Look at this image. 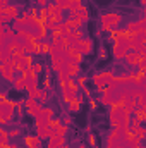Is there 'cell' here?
Returning a JSON list of instances; mask_svg holds the SVG:
<instances>
[{
	"instance_id": "4",
	"label": "cell",
	"mask_w": 146,
	"mask_h": 148,
	"mask_svg": "<svg viewBox=\"0 0 146 148\" xmlns=\"http://www.w3.org/2000/svg\"><path fill=\"white\" fill-rule=\"evenodd\" d=\"M122 23V16L119 12H105L100 17V24H102V31L110 33L113 29H117V26Z\"/></svg>"
},
{
	"instance_id": "50",
	"label": "cell",
	"mask_w": 146,
	"mask_h": 148,
	"mask_svg": "<svg viewBox=\"0 0 146 148\" xmlns=\"http://www.w3.org/2000/svg\"><path fill=\"white\" fill-rule=\"evenodd\" d=\"M62 148H69V145H64V147H62Z\"/></svg>"
},
{
	"instance_id": "30",
	"label": "cell",
	"mask_w": 146,
	"mask_h": 148,
	"mask_svg": "<svg viewBox=\"0 0 146 148\" xmlns=\"http://www.w3.org/2000/svg\"><path fill=\"white\" fill-rule=\"evenodd\" d=\"M50 52H52V43L41 41V55H50Z\"/></svg>"
},
{
	"instance_id": "39",
	"label": "cell",
	"mask_w": 146,
	"mask_h": 148,
	"mask_svg": "<svg viewBox=\"0 0 146 148\" xmlns=\"http://www.w3.org/2000/svg\"><path fill=\"white\" fill-rule=\"evenodd\" d=\"M127 148H143V145H141V141H139L138 138H134V140L129 143V147Z\"/></svg>"
},
{
	"instance_id": "10",
	"label": "cell",
	"mask_w": 146,
	"mask_h": 148,
	"mask_svg": "<svg viewBox=\"0 0 146 148\" xmlns=\"http://www.w3.org/2000/svg\"><path fill=\"white\" fill-rule=\"evenodd\" d=\"M127 40H129V48H131V50H136V52H139L141 48H145V47H146L145 38L141 36L139 33H131Z\"/></svg>"
},
{
	"instance_id": "26",
	"label": "cell",
	"mask_w": 146,
	"mask_h": 148,
	"mask_svg": "<svg viewBox=\"0 0 146 148\" xmlns=\"http://www.w3.org/2000/svg\"><path fill=\"white\" fill-rule=\"evenodd\" d=\"M134 136H136L139 141H145L146 140V127L145 126H139L138 129H134Z\"/></svg>"
},
{
	"instance_id": "36",
	"label": "cell",
	"mask_w": 146,
	"mask_h": 148,
	"mask_svg": "<svg viewBox=\"0 0 146 148\" xmlns=\"http://www.w3.org/2000/svg\"><path fill=\"white\" fill-rule=\"evenodd\" d=\"M41 103H45V102H48V90H41V93H40V98H38Z\"/></svg>"
},
{
	"instance_id": "13",
	"label": "cell",
	"mask_w": 146,
	"mask_h": 148,
	"mask_svg": "<svg viewBox=\"0 0 146 148\" xmlns=\"http://www.w3.org/2000/svg\"><path fill=\"white\" fill-rule=\"evenodd\" d=\"M64 145H67L65 136H60V134H57L55 131L52 133V136H50V140H48V143H46V147H50V148H62Z\"/></svg>"
},
{
	"instance_id": "22",
	"label": "cell",
	"mask_w": 146,
	"mask_h": 148,
	"mask_svg": "<svg viewBox=\"0 0 146 148\" xmlns=\"http://www.w3.org/2000/svg\"><path fill=\"white\" fill-rule=\"evenodd\" d=\"M67 52H69V59H71L72 62H77V64H81V62H83V57H84V55H83L77 48L69 47V48H67Z\"/></svg>"
},
{
	"instance_id": "14",
	"label": "cell",
	"mask_w": 146,
	"mask_h": 148,
	"mask_svg": "<svg viewBox=\"0 0 146 148\" xmlns=\"http://www.w3.org/2000/svg\"><path fill=\"white\" fill-rule=\"evenodd\" d=\"M14 73H17L14 66L0 64V74H2V77H3L5 81H9V83H14V79H16V77H14Z\"/></svg>"
},
{
	"instance_id": "24",
	"label": "cell",
	"mask_w": 146,
	"mask_h": 148,
	"mask_svg": "<svg viewBox=\"0 0 146 148\" xmlns=\"http://www.w3.org/2000/svg\"><path fill=\"white\" fill-rule=\"evenodd\" d=\"M12 86H14V90H16V91H23V90H26V79H24L23 76H19V77H16V79H14Z\"/></svg>"
},
{
	"instance_id": "21",
	"label": "cell",
	"mask_w": 146,
	"mask_h": 148,
	"mask_svg": "<svg viewBox=\"0 0 146 148\" xmlns=\"http://www.w3.org/2000/svg\"><path fill=\"white\" fill-rule=\"evenodd\" d=\"M81 105H83V97H77V98H72V100L67 103V109H69V112L76 114V112L81 110Z\"/></svg>"
},
{
	"instance_id": "18",
	"label": "cell",
	"mask_w": 146,
	"mask_h": 148,
	"mask_svg": "<svg viewBox=\"0 0 146 148\" xmlns=\"http://www.w3.org/2000/svg\"><path fill=\"white\" fill-rule=\"evenodd\" d=\"M62 73H65L69 77H77V76L81 74V66H79L77 62L69 60V62H67V66H65V69H64ZM57 74H59V73H57Z\"/></svg>"
},
{
	"instance_id": "27",
	"label": "cell",
	"mask_w": 146,
	"mask_h": 148,
	"mask_svg": "<svg viewBox=\"0 0 146 148\" xmlns=\"http://www.w3.org/2000/svg\"><path fill=\"white\" fill-rule=\"evenodd\" d=\"M132 117H136L141 122H146V109H136L132 112Z\"/></svg>"
},
{
	"instance_id": "23",
	"label": "cell",
	"mask_w": 146,
	"mask_h": 148,
	"mask_svg": "<svg viewBox=\"0 0 146 148\" xmlns=\"http://www.w3.org/2000/svg\"><path fill=\"white\" fill-rule=\"evenodd\" d=\"M43 103H36V105H33V107H29V109H26V114L29 115V117H33V119H36L38 115L43 112Z\"/></svg>"
},
{
	"instance_id": "48",
	"label": "cell",
	"mask_w": 146,
	"mask_h": 148,
	"mask_svg": "<svg viewBox=\"0 0 146 148\" xmlns=\"http://www.w3.org/2000/svg\"><path fill=\"white\" fill-rule=\"evenodd\" d=\"M139 3H141L143 7H146V0H139Z\"/></svg>"
},
{
	"instance_id": "44",
	"label": "cell",
	"mask_w": 146,
	"mask_h": 148,
	"mask_svg": "<svg viewBox=\"0 0 146 148\" xmlns=\"http://www.w3.org/2000/svg\"><path fill=\"white\" fill-rule=\"evenodd\" d=\"M62 124L71 126V124H72V119H71V117H64V119H62Z\"/></svg>"
},
{
	"instance_id": "29",
	"label": "cell",
	"mask_w": 146,
	"mask_h": 148,
	"mask_svg": "<svg viewBox=\"0 0 146 148\" xmlns=\"http://www.w3.org/2000/svg\"><path fill=\"white\" fill-rule=\"evenodd\" d=\"M38 19H40V23H48V10H46V7H40V16H38Z\"/></svg>"
},
{
	"instance_id": "38",
	"label": "cell",
	"mask_w": 146,
	"mask_h": 148,
	"mask_svg": "<svg viewBox=\"0 0 146 148\" xmlns=\"http://www.w3.org/2000/svg\"><path fill=\"white\" fill-rule=\"evenodd\" d=\"M33 69L36 71L38 74H41L45 71V66H43V62H35V66H33Z\"/></svg>"
},
{
	"instance_id": "40",
	"label": "cell",
	"mask_w": 146,
	"mask_h": 148,
	"mask_svg": "<svg viewBox=\"0 0 146 148\" xmlns=\"http://www.w3.org/2000/svg\"><path fill=\"white\" fill-rule=\"evenodd\" d=\"M88 102H89L91 110H96V107H98V100H95V98H88Z\"/></svg>"
},
{
	"instance_id": "3",
	"label": "cell",
	"mask_w": 146,
	"mask_h": 148,
	"mask_svg": "<svg viewBox=\"0 0 146 148\" xmlns=\"http://www.w3.org/2000/svg\"><path fill=\"white\" fill-rule=\"evenodd\" d=\"M17 109V100H9L5 93H0V124L5 126L14 119V110Z\"/></svg>"
},
{
	"instance_id": "11",
	"label": "cell",
	"mask_w": 146,
	"mask_h": 148,
	"mask_svg": "<svg viewBox=\"0 0 146 148\" xmlns=\"http://www.w3.org/2000/svg\"><path fill=\"white\" fill-rule=\"evenodd\" d=\"M33 66H35L33 55H31V53H26L23 59L17 60V64H16V71H17V73H24L26 69H31Z\"/></svg>"
},
{
	"instance_id": "28",
	"label": "cell",
	"mask_w": 146,
	"mask_h": 148,
	"mask_svg": "<svg viewBox=\"0 0 146 148\" xmlns=\"http://www.w3.org/2000/svg\"><path fill=\"white\" fill-rule=\"evenodd\" d=\"M65 23H67L72 29H81V26H83V23H81L79 19H76V17H69V19H65Z\"/></svg>"
},
{
	"instance_id": "41",
	"label": "cell",
	"mask_w": 146,
	"mask_h": 148,
	"mask_svg": "<svg viewBox=\"0 0 146 148\" xmlns=\"http://www.w3.org/2000/svg\"><path fill=\"white\" fill-rule=\"evenodd\" d=\"M9 134H10V138H17V136L21 134V129H16V127H12V129L9 131Z\"/></svg>"
},
{
	"instance_id": "51",
	"label": "cell",
	"mask_w": 146,
	"mask_h": 148,
	"mask_svg": "<svg viewBox=\"0 0 146 148\" xmlns=\"http://www.w3.org/2000/svg\"><path fill=\"white\" fill-rule=\"evenodd\" d=\"M14 148H21V147H17V145H14Z\"/></svg>"
},
{
	"instance_id": "47",
	"label": "cell",
	"mask_w": 146,
	"mask_h": 148,
	"mask_svg": "<svg viewBox=\"0 0 146 148\" xmlns=\"http://www.w3.org/2000/svg\"><path fill=\"white\" fill-rule=\"evenodd\" d=\"M10 0H0V7H7Z\"/></svg>"
},
{
	"instance_id": "49",
	"label": "cell",
	"mask_w": 146,
	"mask_h": 148,
	"mask_svg": "<svg viewBox=\"0 0 146 148\" xmlns=\"http://www.w3.org/2000/svg\"><path fill=\"white\" fill-rule=\"evenodd\" d=\"M79 148H86V145H84V143H81V145H79Z\"/></svg>"
},
{
	"instance_id": "19",
	"label": "cell",
	"mask_w": 146,
	"mask_h": 148,
	"mask_svg": "<svg viewBox=\"0 0 146 148\" xmlns=\"http://www.w3.org/2000/svg\"><path fill=\"white\" fill-rule=\"evenodd\" d=\"M24 145H26V148H41V138L38 136V134H26L24 136Z\"/></svg>"
},
{
	"instance_id": "1",
	"label": "cell",
	"mask_w": 146,
	"mask_h": 148,
	"mask_svg": "<svg viewBox=\"0 0 146 148\" xmlns=\"http://www.w3.org/2000/svg\"><path fill=\"white\" fill-rule=\"evenodd\" d=\"M134 138L136 136L132 129H112L107 136L105 148H127Z\"/></svg>"
},
{
	"instance_id": "32",
	"label": "cell",
	"mask_w": 146,
	"mask_h": 148,
	"mask_svg": "<svg viewBox=\"0 0 146 148\" xmlns=\"http://www.w3.org/2000/svg\"><path fill=\"white\" fill-rule=\"evenodd\" d=\"M71 2L72 0H55V3L62 9V10H69V7H71Z\"/></svg>"
},
{
	"instance_id": "34",
	"label": "cell",
	"mask_w": 146,
	"mask_h": 148,
	"mask_svg": "<svg viewBox=\"0 0 146 148\" xmlns=\"http://www.w3.org/2000/svg\"><path fill=\"white\" fill-rule=\"evenodd\" d=\"M60 126H62V119H59V117H53V119L50 121V127H52L53 131H55V129H59Z\"/></svg>"
},
{
	"instance_id": "33",
	"label": "cell",
	"mask_w": 146,
	"mask_h": 148,
	"mask_svg": "<svg viewBox=\"0 0 146 148\" xmlns=\"http://www.w3.org/2000/svg\"><path fill=\"white\" fill-rule=\"evenodd\" d=\"M43 88L45 90H52V74L50 73H46L45 79H43Z\"/></svg>"
},
{
	"instance_id": "31",
	"label": "cell",
	"mask_w": 146,
	"mask_h": 148,
	"mask_svg": "<svg viewBox=\"0 0 146 148\" xmlns=\"http://www.w3.org/2000/svg\"><path fill=\"white\" fill-rule=\"evenodd\" d=\"M9 138H10L9 131H7L5 127H2V129H0V143H9Z\"/></svg>"
},
{
	"instance_id": "20",
	"label": "cell",
	"mask_w": 146,
	"mask_h": 148,
	"mask_svg": "<svg viewBox=\"0 0 146 148\" xmlns=\"http://www.w3.org/2000/svg\"><path fill=\"white\" fill-rule=\"evenodd\" d=\"M84 7H86V5L83 3V0H72V2H71V7H69V14H71V17H74L77 12H81Z\"/></svg>"
},
{
	"instance_id": "6",
	"label": "cell",
	"mask_w": 146,
	"mask_h": 148,
	"mask_svg": "<svg viewBox=\"0 0 146 148\" xmlns=\"http://www.w3.org/2000/svg\"><path fill=\"white\" fill-rule=\"evenodd\" d=\"M21 17L19 7L17 5H7V7H0V24H9L14 23L16 19Z\"/></svg>"
},
{
	"instance_id": "35",
	"label": "cell",
	"mask_w": 146,
	"mask_h": 148,
	"mask_svg": "<svg viewBox=\"0 0 146 148\" xmlns=\"http://www.w3.org/2000/svg\"><path fill=\"white\" fill-rule=\"evenodd\" d=\"M76 83H77V84H79V86H81V88H83V86H84V84H86V83H88V77H86V76H84V74H79V76H77V77H76Z\"/></svg>"
},
{
	"instance_id": "53",
	"label": "cell",
	"mask_w": 146,
	"mask_h": 148,
	"mask_svg": "<svg viewBox=\"0 0 146 148\" xmlns=\"http://www.w3.org/2000/svg\"><path fill=\"white\" fill-rule=\"evenodd\" d=\"M46 148H50V147H46Z\"/></svg>"
},
{
	"instance_id": "45",
	"label": "cell",
	"mask_w": 146,
	"mask_h": 148,
	"mask_svg": "<svg viewBox=\"0 0 146 148\" xmlns=\"http://www.w3.org/2000/svg\"><path fill=\"white\" fill-rule=\"evenodd\" d=\"M100 59H107V50H105L103 47L100 48Z\"/></svg>"
},
{
	"instance_id": "17",
	"label": "cell",
	"mask_w": 146,
	"mask_h": 148,
	"mask_svg": "<svg viewBox=\"0 0 146 148\" xmlns=\"http://www.w3.org/2000/svg\"><path fill=\"white\" fill-rule=\"evenodd\" d=\"M77 50H79L83 55H89V53L93 52V41H91L89 38H83V40H79V43H77Z\"/></svg>"
},
{
	"instance_id": "42",
	"label": "cell",
	"mask_w": 146,
	"mask_h": 148,
	"mask_svg": "<svg viewBox=\"0 0 146 148\" xmlns=\"http://www.w3.org/2000/svg\"><path fill=\"white\" fill-rule=\"evenodd\" d=\"M88 143H89L91 147H96V136H95V134H89V136H88Z\"/></svg>"
},
{
	"instance_id": "43",
	"label": "cell",
	"mask_w": 146,
	"mask_h": 148,
	"mask_svg": "<svg viewBox=\"0 0 146 148\" xmlns=\"http://www.w3.org/2000/svg\"><path fill=\"white\" fill-rule=\"evenodd\" d=\"M83 93H84V97H86V98H91V90H89V88L83 86Z\"/></svg>"
},
{
	"instance_id": "8",
	"label": "cell",
	"mask_w": 146,
	"mask_h": 148,
	"mask_svg": "<svg viewBox=\"0 0 146 148\" xmlns=\"http://www.w3.org/2000/svg\"><path fill=\"white\" fill-rule=\"evenodd\" d=\"M129 50H131V48H129V40H127V38H124V40H117V41H113L112 55H113L115 60H124Z\"/></svg>"
},
{
	"instance_id": "16",
	"label": "cell",
	"mask_w": 146,
	"mask_h": 148,
	"mask_svg": "<svg viewBox=\"0 0 146 148\" xmlns=\"http://www.w3.org/2000/svg\"><path fill=\"white\" fill-rule=\"evenodd\" d=\"M35 127H36V134L41 140H50V136L53 133V129L50 127V124H35Z\"/></svg>"
},
{
	"instance_id": "9",
	"label": "cell",
	"mask_w": 146,
	"mask_h": 148,
	"mask_svg": "<svg viewBox=\"0 0 146 148\" xmlns=\"http://www.w3.org/2000/svg\"><path fill=\"white\" fill-rule=\"evenodd\" d=\"M46 10H48V23L60 24V23H64V21H65V17H64V10H62L55 2H48Z\"/></svg>"
},
{
	"instance_id": "7",
	"label": "cell",
	"mask_w": 146,
	"mask_h": 148,
	"mask_svg": "<svg viewBox=\"0 0 146 148\" xmlns=\"http://www.w3.org/2000/svg\"><path fill=\"white\" fill-rule=\"evenodd\" d=\"M79 84L74 81L72 77H69L67 79V83H65V86L64 88H60V91H62V98H64V102L65 103H69L72 98H77L79 97Z\"/></svg>"
},
{
	"instance_id": "52",
	"label": "cell",
	"mask_w": 146,
	"mask_h": 148,
	"mask_svg": "<svg viewBox=\"0 0 146 148\" xmlns=\"http://www.w3.org/2000/svg\"><path fill=\"white\" fill-rule=\"evenodd\" d=\"M145 16H146V7H145Z\"/></svg>"
},
{
	"instance_id": "15",
	"label": "cell",
	"mask_w": 146,
	"mask_h": 148,
	"mask_svg": "<svg viewBox=\"0 0 146 148\" xmlns=\"http://www.w3.org/2000/svg\"><path fill=\"white\" fill-rule=\"evenodd\" d=\"M124 62H126L129 67H139L141 59H139V55H138V52H136V50H129V52H127V55H126V59H124Z\"/></svg>"
},
{
	"instance_id": "46",
	"label": "cell",
	"mask_w": 146,
	"mask_h": 148,
	"mask_svg": "<svg viewBox=\"0 0 146 148\" xmlns=\"http://www.w3.org/2000/svg\"><path fill=\"white\" fill-rule=\"evenodd\" d=\"M139 71H143V73H146V60H143L141 64H139V67H138Z\"/></svg>"
},
{
	"instance_id": "2",
	"label": "cell",
	"mask_w": 146,
	"mask_h": 148,
	"mask_svg": "<svg viewBox=\"0 0 146 148\" xmlns=\"http://www.w3.org/2000/svg\"><path fill=\"white\" fill-rule=\"evenodd\" d=\"M132 114L127 112L119 103H113L110 107V126L112 129H131V117Z\"/></svg>"
},
{
	"instance_id": "54",
	"label": "cell",
	"mask_w": 146,
	"mask_h": 148,
	"mask_svg": "<svg viewBox=\"0 0 146 148\" xmlns=\"http://www.w3.org/2000/svg\"><path fill=\"white\" fill-rule=\"evenodd\" d=\"M143 148H146V147H143Z\"/></svg>"
},
{
	"instance_id": "5",
	"label": "cell",
	"mask_w": 146,
	"mask_h": 148,
	"mask_svg": "<svg viewBox=\"0 0 146 148\" xmlns=\"http://www.w3.org/2000/svg\"><path fill=\"white\" fill-rule=\"evenodd\" d=\"M113 71H102V73H98V74H93V83H95V86H96V91L98 93H103V90L108 86L110 83L113 81Z\"/></svg>"
},
{
	"instance_id": "12",
	"label": "cell",
	"mask_w": 146,
	"mask_h": 148,
	"mask_svg": "<svg viewBox=\"0 0 146 148\" xmlns=\"http://www.w3.org/2000/svg\"><path fill=\"white\" fill-rule=\"evenodd\" d=\"M55 117V110L52 107H45L43 112L35 119V124H50V121Z\"/></svg>"
},
{
	"instance_id": "55",
	"label": "cell",
	"mask_w": 146,
	"mask_h": 148,
	"mask_svg": "<svg viewBox=\"0 0 146 148\" xmlns=\"http://www.w3.org/2000/svg\"><path fill=\"white\" fill-rule=\"evenodd\" d=\"M50 2H52V0H50Z\"/></svg>"
},
{
	"instance_id": "37",
	"label": "cell",
	"mask_w": 146,
	"mask_h": 148,
	"mask_svg": "<svg viewBox=\"0 0 146 148\" xmlns=\"http://www.w3.org/2000/svg\"><path fill=\"white\" fill-rule=\"evenodd\" d=\"M67 131H69V126H65V124H62L59 129H55V133H57V134H60V136H65V134H67Z\"/></svg>"
},
{
	"instance_id": "25",
	"label": "cell",
	"mask_w": 146,
	"mask_h": 148,
	"mask_svg": "<svg viewBox=\"0 0 146 148\" xmlns=\"http://www.w3.org/2000/svg\"><path fill=\"white\" fill-rule=\"evenodd\" d=\"M74 17H76V19H79L81 23H88V21H89V12H88V9L84 7V9H83L81 12H77Z\"/></svg>"
}]
</instances>
